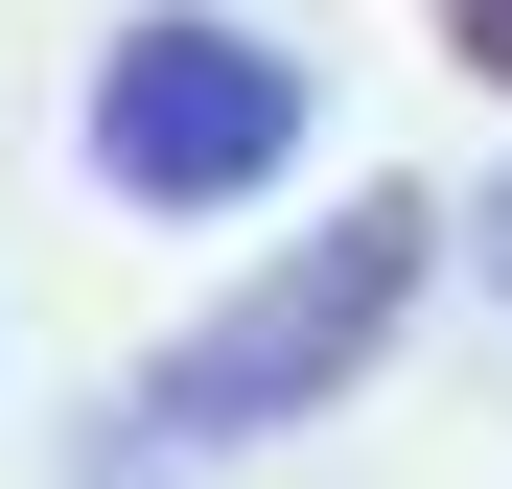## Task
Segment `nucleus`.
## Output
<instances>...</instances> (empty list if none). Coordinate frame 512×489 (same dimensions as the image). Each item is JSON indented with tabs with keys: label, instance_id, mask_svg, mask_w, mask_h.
<instances>
[{
	"label": "nucleus",
	"instance_id": "obj_1",
	"mask_svg": "<svg viewBox=\"0 0 512 489\" xmlns=\"http://www.w3.org/2000/svg\"><path fill=\"white\" fill-rule=\"evenodd\" d=\"M419 280H443V210H419V187H350V210H326L303 257H280V280H256V303H210L187 350L140 373V420H163V443L303 420V396H350V373L396 350V303H419Z\"/></svg>",
	"mask_w": 512,
	"mask_h": 489
},
{
	"label": "nucleus",
	"instance_id": "obj_2",
	"mask_svg": "<svg viewBox=\"0 0 512 489\" xmlns=\"http://www.w3.org/2000/svg\"><path fill=\"white\" fill-rule=\"evenodd\" d=\"M94 163H117L140 210H233V187L303 163V70L256 47V24H117L94 47Z\"/></svg>",
	"mask_w": 512,
	"mask_h": 489
},
{
	"label": "nucleus",
	"instance_id": "obj_3",
	"mask_svg": "<svg viewBox=\"0 0 512 489\" xmlns=\"http://www.w3.org/2000/svg\"><path fill=\"white\" fill-rule=\"evenodd\" d=\"M419 24H443V47L489 70V94H512V0H419Z\"/></svg>",
	"mask_w": 512,
	"mask_h": 489
},
{
	"label": "nucleus",
	"instance_id": "obj_4",
	"mask_svg": "<svg viewBox=\"0 0 512 489\" xmlns=\"http://www.w3.org/2000/svg\"><path fill=\"white\" fill-rule=\"evenodd\" d=\"M489 280H512V210H489Z\"/></svg>",
	"mask_w": 512,
	"mask_h": 489
}]
</instances>
